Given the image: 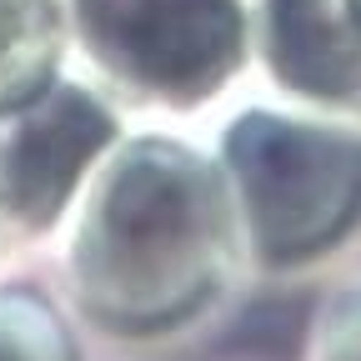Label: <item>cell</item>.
Masks as SVG:
<instances>
[{
  "mask_svg": "<svg viewBox=\"0 0 361 361\" xmlns=\"http://www.w3.org/2000/svg\"><path fill=\"white\" fill-rule=\"evenodd\" d=\"M90 56L151 85L211 80L231 56L226 0H71Z\"/></svg>",
  "mask_w": 361,
  "mask_h": 361,
  "instance_id": "3957f363",
  "label": "cell"
},
{
  "mask_svg": "<svg viewBox=\"0 0 361 361\" xmlns=\"http://www.w3.org/2000/svg\"><path fill=\"white\" fill-rule=\"evenodd\" d=\"M276 45L281 71L306 90H351L356 61L326 16V0H276Z\"/></svg>",
  "mask_w": 361,
  "mask_h": 361,
  "instance_id": "5b68a950",
  "label": "cell"
},
{
  "mask_svg": "<svg viewBox=\"0 0 361 361\" xmlns=\"http://www.w3.org/2000/svg\"><path fill=\"white\" fill-rule=\"evenodd\" d=\"M106 116L80 90L45 80L30 101L0 116V216L40 231L75 191L80 166L106 141Z\"/></svg>",
  "mask_w": 361,
  "mask_h": 361,
  "instance_id": "277c9868",
  "label": "cell"
},
{
  "mask_svg": "<svg viewBox=\"0 0 361 361\" xmlns=\"http://www.w3.org/2000/svg\"><path fill=\"white\" fill-rule=\"evenodd\" d=\"M51 0H0V116L51 80Z\"/></svg>",
  "mask_w": 361,
  "mask_h": 361,
  "instance_id": "8992f818",
  "label": "cell"
},
{
  "mask_svg": "<svg viewBox=\"0 0 361 361\" xmlns=\"http://www.w3.org/2000/svg\"><path fill=\"white\" fill-rule=\"evenodd\" d=\"M0 361H85L66 316L30 286H0Z\"/></svg>",
  "mask_w": 361,
  "mask_h": 361,
  "instance_id": "52a82bcc",
  "label": "cell"
},
{
  "mask_svg": "<svg viewBox=\"0 0 361 361\" xmlns=\"http://www.w3.org/2000/svg\"><path fill=\"white\" fill-rule=\"evenodd\" d=\"M236 156L256 186V236L271 261L326 246L351 221L361 196L356 151L251 121L236 130Z\"/></svg>",
  "mask_w": 361,
  "mask_h": 361,
  "instance_id": "7a4b0ae2",
  "label": "cell"
},
{
  "mask_svg": "<svg viewBox=\"0 0 361 361\" xmlns=\"http://www.w3.org/2000/svg\"><path fill=\"white\" fill-rule=\"evenodd\" d=\"M66 281L80 322L111 341H166L206 311L201 216L161 161L141 156L101 186L66 246Z\"/></svg>",
  "mask_w": 361,
  "mask_h": 361,
  "instance_id": "6da1fadb",
  "label": "cell"
},
{
  "mask_svg": "<svg viewBox=\"0 0 361 361\" xmlns=\"http://www.w3.org/2000/svg\"><path fill=\"white\" fill-rule=\"evenodd\" d=\"M306 361H361V286L336 296L306 331Z\"/></svg>",
  "mask_w": 361,
  "mask_h": 361,
  "instance_id": "ba28073f",
  "label": "cell"
}]
</instances>
